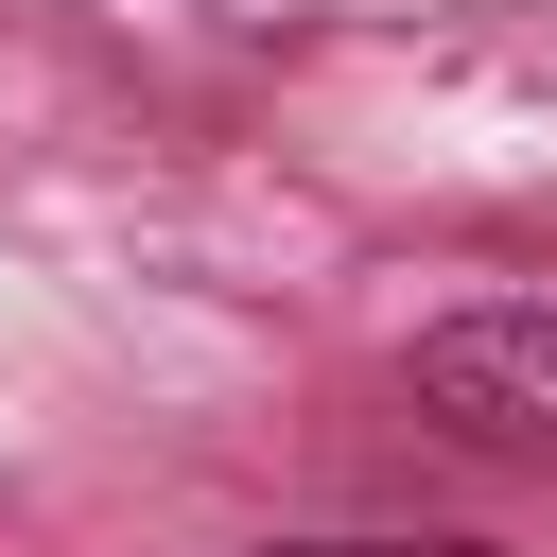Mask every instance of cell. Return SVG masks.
<instances>
[{"mask_svg":"<svg viewBox=\"0 0 557 557\" xmlns=\"http://www.w3.org/2000/svg\"><path fill=\"white\" fill-rule=\"evenodd\" d=\"M296 557H470V540H296Z\"/></svg>","mask_w":557,"mask_h":557,"instance_id":"2","label":"cell"},{"mask_svg":"<svg viewBox=\"0 0 557 557\" xmlns=\"http://www.w3.org/2000/svg\"><path fill=\"white\" fill-rule=\"evenodd\" d=\"M418 400L453 435L557 470V313H453V331H418Z\"/></svg>","mask_w":557,"mask_h":557,"instance_id":"1","label":"cell"}]
</instances>
